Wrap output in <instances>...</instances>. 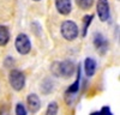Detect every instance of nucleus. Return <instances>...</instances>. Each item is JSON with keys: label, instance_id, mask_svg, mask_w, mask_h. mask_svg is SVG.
Returning <instances> with one entry per match:
<instances>
[{"label": "nucleus", "instance_id": "1", "mask_svg": "<svg viewBox=\"0 0 120 115\" xmlns=\"http://www.w3.org/2000/svg\"><path fill=\"white\" fill-rule=\"evenodd\" d=\"M75 72V64L71 60H64L58 61L52 65V73L55 77H63V78H68Z\"/></svg>", "mask_w": 120, "mask_h": 115}, {"label": "nucleus", "instance_id": "2", "mask_svg": "<svg viewBox=\"0 0 120 115\" xmlns=\"http://www.w3.org/2000/svg\"><path fill=\"white\" fill-rule=\"evenodd\" d=\"M8 82L15 91H21L25 85V75L19 70H11L8 73Z\"/></svg>", "mask_w": 120, "mask_h": 115}, {"label": "nucleus", "instance_id": "3", "mask_svg": "<svg viewBox=\"0 0 120 115\" xmlns=\"http://www.w3.org/2000/svg\"><path fill=\"white\" fill-rule=\"evenodd\" d=\"M61 35L65 40L73 41L78 36V26L72 21H65L61 24Z\"/></svg>", "mask_w": 120, "mask_h": 115}, {"label": "nucleus", "instance_id": "4", "mask_svg": "<svg viewBox=\"0 0 120 115\" xmlns=\"http://www.w3.org/2000/svg\"><path fill=\"white\" fill-rule=\"evenodd\" d=\"M16 49L19 54H28L30 50H31V42H30L29 37L25 34H18L16 37Z\"/></svg>", "mask_w": 120, "mask_h": 115}, {"label": "nucleus", "instance_id": "5", "mask_svg": "<svg viewBox=\"0 0 120 115\" xmlns=\"http://www.w3.org/2000/svg\"><path fill=\"white\" fill-rule=\"evenodd\" d=\"M96 11L98 14V18L101 22H106L108 21L109 18V4H108V0H97V4H96Z\"/></svg>", "mask_w": 120, "mask_h": 115}, {"label": "nucleus", "instance_id": "6", "mask_svg": "<svg viewBox=\"0 0 120 115\" xmlns=\"http://www.w3.org/2000/svg\"><path fill=\"white\" fill-rule=\"evenodd\" d=\"M26 103H28V107H29L30 113H33V114L37 113L38 109L41 108V101H40L38 96H37L36 93H30V95H28Z\"/></svg>", "mask_w": 120, "mask_h": 115}, {"label": "nucleus", "instance_id": "7", "mask_svg": "<svg viewBox=\"0 0 120 115\" xmlns=\"http://www.w3.org/2000/svg\"><path fill=\"white\" fill-rule=\"evenodd\" d=\"M94 46L96 47V49L101 54H105V52L107 50V48H108V41L103 37L102 34L96 32L94 35Z\"/></svg>", "mask_w": 120, "mask_h": 115}, {"label": "nucleus", "instance_id": "8", "mask_svg": "<svg viewBox=\"0 0 120 115\" xmlns=\"http://www.w3.org/2000/svg\"><path fill=\"white\" fill-rule=\"evenodd\" d=\"M55 7L60 14H68L72 10L71 0H55Z\"/></svg>", "mask_w": 120, "mask_h": 115}, {"label": "nucleus", "instance_id": "9", "mask_svg": "<svg viewBox=\"0 0 120 115\" xmlns=\"http://www.w3.org/2000/svg\"><path fill=\"white\" fill-rule=\"evenodd\" d=\"M84 71L88 77H93L96 71V61L93 58H86L84 61Z\"/></svg>", "mask_w": 120, "mask_h": 115}, {"label": "nucleus", "instance_id": "10", "mask_svg": "<svg viewBox=\"0 0 120 115\" xmlns=\"http://www.w3.org/2000/svg\"><path fill=\"white\" fill-rule=\"evenodd\" d=\"M77 79L75 80V83L72 85L68 86V89L66 91V93H70V95H75L76 92H78L79 90V82H81V65H78V68H77Z\"/></svg>", "mask_w": 120, "mask_h": 115}, {"label": "nucleus", "instance_id": "11", "mask_svg": "<svg viewBox=\"0 0 120 115\" xmlns=\"http://www.w3.org/2000/svg\"><path fill=\"white\" fill-rule=\"evenodd\" d=\"M10 41V31L5 25H0V46H6Z\"/></svg>", "mask_w": 120, "mask_h": 115}, {"label": "nucleus", "instance_id": "12", "mask_svg": "<svg viewBox=\"0 0 120 115\" xmlns=\"http://www.w3.org/2000/svg\"><path fill=\"white\" fill-rule=\"evenodd\" d=\"M94 19V16L93 14H86L83 17V31H82V36H86V32H88V29L90 26V24H91Z\"/></svg>", "mask_w": 120, "mask_h": 115}, {"label": "nucleus", "instance_id": "13", "mask_svg": "<svg viewBox=\"0 0 120 115\" xmlns=\"http://www.w3.org/2000/svg\"><path fill=\"white\" fill-rule=\"evenodd\" d=\"M58 110H59V105L56 102H51L47 107L46 110V115H58Z\"/></svg>", "mask_w": 120, "mask_h": 115}, {"label": "nucleus", "instance_id": "14", "mask_svg": "<svg viewBox=\"0 0 120 115\" xmlns=\"http://www.w3.org/2000/svg\"><path fill=\"white\" fill-rule=\"evenodd\" d=\"M76 1H77V5L81 7V8L88 10V8L91 7V5H93V3H94V0H76Z\"/></svg>", "mask_w": 120, "mask_h": 115}, {"label": "nucleus", "instance_id": "15", "mask_svg": "<svg viewBox=\"0 0 120 115\" xmlns=\"http://www.w3.org/2000/svg\"><path fill=\"white\" fill-rule=\"evenodd\" d=\"M16 115H26V109L22 103H18L16 105Z\"/></svg>", "mask_w": 120, "mask_h": 115}, {"label": "nucleus", "instance_id": "16", "mask_svg": "<svg viewBox=\"0 0 120 115\" xmlns=\"http://www.w3.org/2000/svg\"><path fill=\"white\" fill-rule=\"evenodd\" d=\"M101 115H113V113L111 111V109H109V107H107V105H105V107H102L101 109Z\"/></svg>", "mask_w": 120, "mask_h": 115}, {"label": "nucleus", "instance_id": "17", "mask_svg": "<svg viewBox=\"0 0 120 115\" xmlns=\"http://www.w3.org/2000/svg\"><path fill=\"white\" fill-rule=\"evenodd\" d=\"M0 115H10V111L6 105H1L0 107Z\"/></svg>", "mask_w": 120, "mask_h": 115}, {"label": "nucleus", "instance_id": "18", "mask_svg": "<svg viewBox=\"0 0 120 115\" xmlns=\"http://www.w3.org/2000/svg\"><path fill=\"white\" fill-rule=\"evenodd\" d=\"M90 115H101V113H100V111H94V113H91Z\"/></svg>", "mask_w": 120, "mask_h": 115}, {"label": "nucleus", "instance_id": "19", "mask_svg": "<svg viewBox=\"0 0 120 115\" xmlns=\"http://www.w3.org/2000/svg\"><path fill=\"white\" fill-rule=\"evenodd\" d=\"M34 1H40V0H34Z\"/></svg>", "mask_w": 120, "mask_h": 115}]
</instances>
